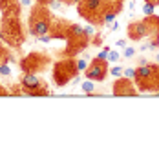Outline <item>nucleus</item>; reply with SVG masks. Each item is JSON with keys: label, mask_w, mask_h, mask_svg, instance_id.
Here are the masks:
<instances>
[{"label": "nucleus", "mask_w": 159, "mask_h": 160, "mask_svg": "<svg viewBox=\"0 0 159 160\" xmlns=\"http://www.w3.org/2000/svg\"><path fill=\"white\" fill-rule=\"evenodd\" d=\"M8 93H9V91H6V89H4V86L0 84V97H6Z\"/></svg>", "instance_id": "nucleus-32"}, {"label": "nucleus", "mask_w": 159, "mask_h": 160, "mask_svg": "<svg viewBox=\"0 0 159 160\" xmlns=\"http://www.w3.org/2000/svg\"><path fill=\"white\" fill-rule=\"evenodd\" d=\"M146 28H148V38H159V17L152 15L145 18Z\"/></svg>", "instance_id": "nucleus-14"}, {"label": "nucleus", "mask_w": 159, "mask_h": 160, "mask_svg": "<svg viewBox=\"0 0 159 160\" xmlns=\"http://www.w3.org/2000/svg\"><path fill=\"white\" fill-rule=\"evenodd\" d=\"M37 38L42 42V44H48V42H51V35L48 33V35H40V37H37Z\"/></svg>", "instance_id": "nucleus-27"}, {"label": "nucleus", "mask_w": 159, "mask_h": 160, "mask_svg": "<svg viewBox=\"0 0 159 160\" xmlns=\"http://www.w3.org/2000/svg\"><path fill=\"white\" fill-rule=\"evenodd\" d=\"M88 62H90V57H88V55H86L84 58H79V60H77V69H79V73L86 71V68H88Z\"/></svg>", "instance_id": "nucleus-19"}, {"label": "nucleus", "mask_w": 159, "mask_h": 160, "mask_svg": "<svg viewBox=\"0 0 159 160\" xmlns=\"http://www.w3.org/2000/svg\"><path fill=\"white\" fill-rule=\"evenodd\" d=\"M150 2H154V4H156V6H159V0H150Z\"/></svg>", "instance_id": "nucleus-36"}, {"label": "nucleus", "mask_w": 159, "mask_h": 160, "mask_svg": "<svg viewBox=\"0 0 159 160\" xmlns=\"http://www.w3.org/2000/svg\"><path fill=\"white\" fill-rule=\"evenodd\" d=\"M135 73H137V68H126V69L123 71V77H126V78H135Z\"/></svg>", "instance_id": "nucleus-23"}, {"label": "nucleus", "mask_w": 159, "mask_h": 160, "mask_svg": "<svg viewBox=\"0 0 159 160\" xmlns=\"http://www.w3.org/2000/svg\"><path fill=\"white\" fill-rule=\"evenodd\" d=\"M108 53H110V48H104L102 51H99L97 58H101V60H106V58H108Z\"/></svg>", "instance_id": "nucleus-26"}, {"label": "nucleus", "mask_w": 159, "mask_h": 160, "mask_svg": "<svg viewBox=\"0 0 159 160\" xmlns=\"http://www.w3.org/2000/svg\"><path fill=\"white\" fill-rule=\"evenodd\" d=\"M154 60H156V62H157V64H159V53H157V55H156V58H154Z\"/></svg>", "instance_id": "nucleus-35"}, {"label": "nucleus", "mask_w": 159, "mask_h": 160, "mask_svg": "<svg viewBox=\"0 0 159 160\" xmlns=\"http://www.w3.org/2000/svg\"><path fill=\"white\" fill-rule=\"evenodd\" d=\"M80 89L84 91L86 95H91V93L95 91V82H93V80H90V78H86L82 84H80Z\"/></svg>", "instance_id": "nucleus-16"}, {"label": "nucleus", "mask_w": 159, "mask_h": 160, "mask_svg": "<svg viewBox=\"0 0 159 160\" xmlns=\"http://www.w3.org/2000/svg\"><path fill=\"white\" fill-rule=\"evenodd\" d=\"M4 40H6V37H4V31L0 29V42H4Z\"/></svg>", "instance_id": "nucleus-34"}, {"label": "nucleus", "mask_w": 159, "mask_h": 160, "mask_svg": "<svg viewBox=\"0 0 159 160\" xmlns=\"http://www.w3.org/2000/svg\"><path fill=\"white\" fill-rule=\"evenodd\" d=\"M159 48V38H150V42L146 46H141V51L145 53V51H157Z\"/></svg>", "instance_id": "nucleus-17"}, {"label": "nucleus", "mask_w": 159, "mask_h": 160, "mask_svg": "<svg viewBox=\"0 0 159 160\" xmlns=\"http://www.w3.org/2000/svg\"><path fill=\"white\" fill-rule=\"evenodd\" d=\"M156 8H157V6H156V4H154V2H150V0H145V4H143V15H145V17H152V15H156Z\"/></svg>", "instance_id": "nucleus-15"}, {"label": "nucleus", "mask_w": 159, "mask_h": 160, "mask_svg": "<svg viewBox=\"0 0 159 160\" xmlns=\"http://www.w3.org/2000/svg\"><path fill=\"white\" fill-rule=\"evenodd\" d=\"M20 88L22 93L28 97H46L50 95V88L46 80H42L37 73H24L20 78Z\"/></svg>", "instance_id": "nucleus-7"}, {"label": "nucleus", "mask_w": 159, "mask_h": 160, "mask_svg": "<svg viewBox=\"0 0 159 160\" xmlns=\"http://www.w3.org/2000/svg\"><path fill=\"white\" fill-rule=\"evenodd\" d=\"M126 35H128V38L134 40V42H139V40H143V38H148V28H146L145 18L130 22L128 29H126Z\"/></svg>", "instance_id": "nucleus-11"}, {"label": "nucleus", "mask_w": 159, "mask_h": 160, "mask_svg": "<svg viewBox=\"0 0 159 160\" xmlns=\"http://www.w3.org/2000/svg\"><path fill=\"white\" fill-rule=\"evenodd\" d=\"M121 2H124V0H121Z\"/></svg>", "instance_id": "nucleus-37"}, {"label": "nucleus", "mask_w": 159, "mask_h": 160, "mask_svg": "<svg viewBox=\"0 0 159 160\" xmlns=\"http://www.w3.org/2000/svg\"><path fill=\"white\" fill-rule=\"evenodd\" d=\"M119 58H121V55L117 53V51H112V49H110V53H108V58H106L108 62H117Z\"/></svg>", "instance_id": "nucleus-24"}, {"label": "nucleus", "mask_w": 159, "mask_h": 160, "mask_svg": "<svg viewBox=\"0 0 159 160\" xmlns=\"http://www.w3.org/2000/svg\"><path fill=\"white\" fill-rule=\"evenodd\" d=\"M48 64H50V57L48 55L33 51V53L26 55L20 60V69H22V73H40Z\"/></svg>", "instance_id": "nucleus-8"}, {"label": "nucleus", "mask_w": 159, "mask_h": 160, "mask_svg": "<svg viewBox=\"0 0 159 160\" xmlns=\"http://www.w3.org/2000/svg\"><path fill=\"white\" fill-rule=\"evenodd\" d=\"M115 48H121V49H124V48H126V40H124V38L117 40V42H115Z\"/></svg>", "instance_id": "nucleus-28"}, {"label": "nucleus", "mask_w": 159, "mask_h": 160, "mask_svg": "<svg viewBox=\"0 0 159 160\" xmlns=\"http://www.w3.org/2000/svg\"><path fill=\"white\" fill-rule=\"evenodd\" d=\"M110 29H112V31H117V29H119V22H117V20H113V22L110 24Z\"/></svg>", "instance_id": "nucleus-30"}, {"label": "nucleus", "mask_w": 159, "mask_h": 160, "mask_svg": "<svg viewBox=\"0 0 159 160\" xmlns=\"http://www.w3.org/2000/svg\"><path fill=\"white\" fill-rule=\"evenodd\" d=\"M53 24V15L46 6H35L31 9V17H30V35L33 37H40V35H48Z\"/></svg>", "instance_id": "nucleus-2"}, {"label": "nucleus", "mask_w": 159, "mask_h": 160, "mask_svg": "<svg viewBox=\"0 0 159 160\" xmlns=\"http://www.w3.org/2000/svg\"><path fill=\"white\" fill-rule=\"evenodd\" d=\"M84 33L88 35L90 38H91V37H95V26H93V24H88V26L84 28Z\"/></svg>", "instance_id": "nucleus-25"}, {"label": "nucleus", "mask_w": 159, "mask_h": 160, "mask_svg": "<svg viewBox=\"0 0 159 160\" xmlns=\"http://www.w3.org/2000/svg\"><path fill=\"white\" fill-rule=\"evenodd\" d=\"M117 15H119L117 11H112V9L104 11V15H102V17H104V26H110V24L115 20V17H117Z\"/></svg>", "instance_id": "nucleus-18"}, {"label": "nucleus", "mask_w": 159, "mask_h": 160, "mask_svg": "<svg viewBox=\"0 0 159 160\" xmlns=\"http://www.w3.org/2000/svg\"><path fill=\"white\" fill-rule=\"evenodd\" d=\"M135 86L141 91H159V64H145L137 68Z\"/></svg>", "instance_id": "nucleus-5"}, {"label": "nucleus", "mask_w": 159, "mask_h": 160, "mask_svg": "<svg viewBox=\"0 0 159 160\" xmlns=\"http://www.w3.org/2000/svg\"><path fill=\"white\" fill-rule=\"evenodd\" d=\"M0 77H11V66L9 64H0Z\"/></svg>", "instance_id": "nucleus-22"}, {"label": "nucleus", "mask_w": 159, "mask_h": 160, "mask_svg": "<svg viewBox=\"0 0 159 160\" xmlns=\"http://www.w3.org/2000/svg\"><path fill=\"white\" fill-rule=\"evenodd\" d=\"M123 71H124V68H121V66H113V68L110 69V75H112L113 78H119V77H123Z\"/></svg>", "instance_id": "nucleus-21"}, {"label": "nucleus", "mask_w": 159, "mask_h": 160, "mask_svg": "<svg viewBox=\"0 0 159 160\" xmlns=\"http://www.w3.org/2000/svg\"><path fill=\"white\" fill-rule=\"evenodd\" d=\"M84 75H86V78L93 80V82H102V80H106V77L110 75L108 60H101V58L95 57V58L91 60V64L86 68Z\"/></svg>", "instance_id": "nucleus-9"}, {"label": "nucleus", "mask_w": 159, "mask_h": 160, "mask_svg": "<svg viewBox=\"0 0 159 160\" xmlns=\"http://www.w3.org/2000/svg\"><path fill=\"white\" fill-rule=\"evenodd\" d=\"M77 75H79L77 60L73 58V57H66L64 60H60V62H57V64L53 66V82H55L59 88L70 84L71 78L77 77Z\"/></svg>", "instance_id": "nucleus-6"}, {"label": "nucleus", "mask_w": 159, "mask_h": 160, "mask_svg": "<svg viewBox=\"0 0 159 160\" xmlns=\"http://www.w3.org/2000/svg\"><path fill=\"white\" fill-rule=\"evenodd\" d=\"M145 64H148V60H146V58H141L139 60V66H145Z\"/></svg>", "instance_id": "nucleus-33"}, {"label": "nucleus", "mask_w": 159, "mask_h": 160, "mask_svg": "<svg viewBox=\"0 0 159 160\" xmlns=\"http://www.w3.org/2000/svg\"><path fill=\"white\" fill-rule=\"evenodd\" d=\"M80 0H62V4H66V6H77Z\"/></svg>", "instance_id": "nucleus-29"}, {"label": "nucleus", "mask_w": 159, "mask_h": 160, "mask_svg": "<svg viewBox=\"0 0 159 160\" xmlns=\"http://www.w3.org/2000/svg\"><path fill=\"white\" fill-rule=\"evenodd\" d=\"M135 53H137V51H135V48L126 46V48L123 49V57H124V58H134V57H135Z\"/></svg>", "instance_id": "nucleus-20"}, {"label": "nucleus", "mask_w": 159, "mask_h": 160, "mask_svg": "<svg viewBox=\"0 0 159 160\" xmlns=\"http://www.w3.org/2000/svg\"><path fill=\"white\" fill-rule=\"evenodd\" d=\"M68 28H70V22H66V20L53 22L51 24V29H50L51 40H66V37H68Z\"/></svg>", "instance_id": "nucleus-12"}, {"label": "nucleus", "mask_w": 159, "mask_h": 160, "mask_svg": "<svg viewBox=\"0 0 159 160\" xmlns=\"http://www.w3.org/2000/svg\"><path fill=\"white\" fill-rule=\"evenodd\" d=\"M90 44V37L84 33V28L79 24H70L68 28V37H66V49L64 55L66 57H75L88 48Z\"/></svg>", "instance_id": "nucleus-4"}, {"label": "nucleus", "mask_w": 159, "mask_h": 160, "mask_svg": "<svg viewBox=\"0 0 159 160\" xmlns=\"http://www.w3.org/2000/svg\"><path fill=\"white\" fill-rule=\"evenodd\" d=\"M0 29L4 31V37H6V44L13 46V48H20L24 44V29H22V22H20V15H4L2 24H0Z\"/></svg>", "instance_id": "nucleus-1"}, {"label": "nucleus", "mask_w": 159, "mask_h": 160, "mask_svg": "<svg viewBox=\"0 0 159 160\" xmlns=\"http://www.w3.org/2000/svg\"><path fill=\"white\" fill-rule=\"evenodd\" d=\"M79 17L84 18L88 24L93 26H104V11H106V0H80L77 4Z\"/></svg>", "instance_id": "nucleus-3"}, {"label": "nucleus", "mask_w": 159, "mask_h": 160, "mask_svg": "<svg viewBox=\"0 0 159 160\" xmlns=\"http://www.w3.org/2000/svg\"><path fill=\"white\" fill-rule=\"evenodd\" d=\"M20 2V6L22 8H28V6H31V0H19Z\"/></svg>", "instance_id": "nucleus-31"}, {"label": "nucleus", "mask_w": 159, "mask_h": 160, "mask_svg": "<svg viewBox=\"0 0 159 160\" xmlns=\"http://www.w3.org/2000/svg\"><path fill=\"white\" fill-rule=\"evenodd\" d=\"M19 0H0V13L2 15H20Z\"/></svg>", "instance_id": "nucleus-13"}, {"label": "nucleus", "mask_w": 159, "mask_h": 160, "mask_svg": "<svg viewBox=\"0 0 159 160\" xmlns=\"http://www.w3.org/2000/svg\"><path fill=\"white\" fill-rule=\"evenodd\" d=\"M112 93L115 97H135L137 95V86L132 84V78L119 77V78H115L113 86H112Z\"/></svg>", "instance_id": "nucleus-10"}]
</instances>
